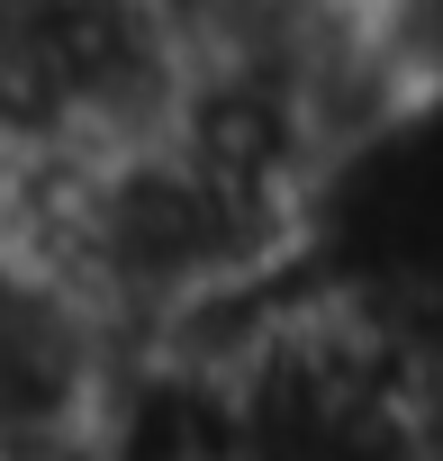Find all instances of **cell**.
I'll use <instances>...</instances> for the list:
<instances>
[{
  "label": "cell",
  "mask_w": 443,
  "mask_h": 461,
  "mask_svg": "<svg viewBox=\"0 0 443 461\" xmlns=\"http://www.w3.org/2000/svg\"><path fill=\"white\" fill-rule=\"evenodd\" d=\"M118 335L37 263L0 254V461L91 425Z\"/></svg>",
  "instance_id": "1"
}]
</instances>
